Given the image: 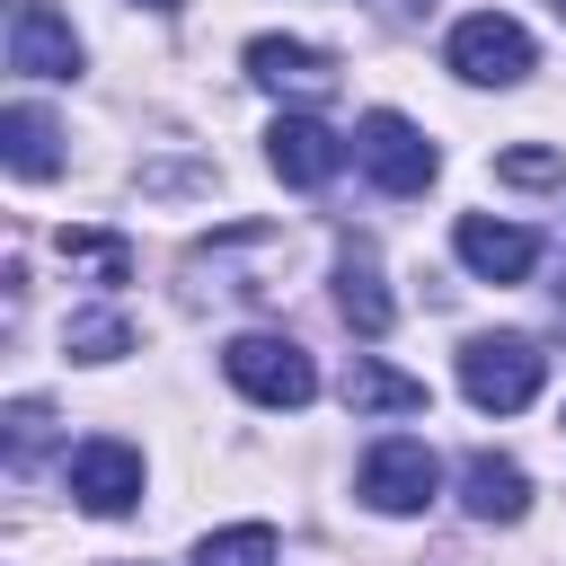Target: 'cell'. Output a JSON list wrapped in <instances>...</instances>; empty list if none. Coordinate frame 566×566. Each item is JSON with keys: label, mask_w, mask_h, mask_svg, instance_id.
Wrapping results in <instances>:
<instances>
[{"label": "cell", "mask_w": 566, "mask_h": 566, "mask_svg": "<svg viewBox=\"0 0 566 566\" xmlns=\"http://www.w3.org/2000/svg\"><path fill=\"white\" fill-rule=\"evenodd\" d=\"M221 371H230V389L256 398V407H310V398H318V363H310L292 336H265V327L230 336V345H221Z\"/></svg>", "instance_id": "obj_1"}, {"label": "cell", "mask_w": 566, "mask_h": 566, "mask_svg": "<svg viewBox=\"0 0 566 566\" xmlns=\"http://www.w3.org/2000/svg\"><path fill=\"white\" fill-rule=\"evenodd\" d=\"M539 371H548V354H539L531 336H469V345H460V389H469L478 416L531 407V398H539Z\"/></svg>", "instance_id": "obj_2"}, {"label": "cell", "mask_w": 566, "mask_h": 566, "mask_svg": "<svg viewBox=\"0 0 566 566\" xmlns=\"http://www.w3.org/2000/svg\"><path fill=\"white\" fill-rule=\"evenodd\" d=\"M354 168H363L380 195H424L433 168H442V150H433L398 106H371V115L354 124Z\"/></svg>", "instance_id": "obj_3"}, {"label": "cell", "mask_w": 566, "mask_h": 566, "mask_svg": "<svg viewBox=\"0 0 566 566\" xmlns=\"http://www.w3.org/2000/svg\"><path fill=\"white\" fill-rule=\"evenodd\" d=\"M451 71H460L469 88H513V80H531V27L504 18V9L460 18V27H451Z\"/></svg>", "instance_id": "obj_4"}, {"label": "cell", "mask_w": 566, "mask_h": 566, "mask_svg": "<svg viewBox=\"0 0 566 566\" xmlns=\"http://www.w3.org/2000/svg\"><path fill=\"white\" fill-rule=\"evenodd\" d=\"M363 504L371 513H424L433 495H442V460L416 442V433H389V442H371L363 451Z\"/></svg>", "instance_id": "obj_5"}, {"label": "cell", "mask_w": 566, "mask_h": 566, "mask_svg": "<svg viewBox=\"0 0 566 566\" xmlns=\"http://www.w3.org/2000/svg\"><path fill=\"white\" fill-rule=\"evenodd\" d=\"M62 486H71V504L80 513H133L142 504V451L133 442H115V433H88L71 460H62Z\"/></svg>", "instance_id": "obj_6"}, {"label": "cell", "mask_w": 566, "mask_h": 566, "mask_svg": "<svg viewBox=\"0 0 566 566\" xmlns=\"http://www.w3.org/2000/svg\"><path fill=\"white\" fill-rule=\"evenodd\" d=\"M9 71H27V80H71L80 71V35H71V18L53 0L9 9Z\"/></svg>", "instance_id": "obj_7"}, {"label": "cell", "mask_w": 566, "mask_h": 566, "mask_svg": "<svg viewBox=\"0 0 566 566\" xmlns=\"http://www.w3.org/2000/svg\"><path fill=\"white\" fill-rule=\"evenodd\" d=\"M248 80L274 88V97L318 106V97H336V53H318V44H301V35H256V44H248Z\"/></svg>", "instance_id": "obj_8"}, {"label": "cell", "mask_w": 566, "mask_h": 566, "mask_svg": "<svg viewBox=\"0 0 566 566\" xmlns=\"http://www.w3.org/2000/svg\"><path fill=\"white\" fill-rule=\"evenodd\" d=\"M451 248H460V265H469L478 283H522V274L539 265V239H531L522 221H486V212H460Z\"/></svg>", "instance_id": "obj_9"}, {"label": "cell", "mask_w": 566, "mask_h": 566, "mask_svg": "<svg viewBox=\"0 0 566 566\" xmlns=\"http://www.w3.org/2000/svg\"><path fill=\"white\" fill-rule=\"evenodd\" d=\"M265 168H274L283 186H327V177L345 168V142H336L318 115H274V133H265Z\"/></svg>", "instance_id": "obj_10"}, {"label": "cell", "mask_w": 566, "mask_h": 566, "mask_svg": "<svg viewBox=\"0 0 566 566\" xmlns=\"http://www.w3.org/2000/svg\"><path fill=\"white\" fill-rule=\"evenodd\" d=\"M460 504H469L478 522H522V513H531V478H522V460H504V451H469V460H460Z\"/></svg>", "instance_id": "obj_11"}, {"label": "cell", "mask_w": 566, "mask_h": 566, "mask_svg": "<svg viewBox=\"0 0 566 566\" xmlns=\"http://www.w3.org/2000/svg\"><path fill=\"white\" fill-rule=\"evenodd\" d=\"M336 310H345L354 336H389V283H380V256L363 239L336 256Z\"/></svg>", "instance_id": "obj_12"}, {"label": "cell", "mask_w": 566, "mask_h": 566, "mask_svg": "<svg viewBox=\"0 0 566 566\" xmlns=\"http://www.w3.org/2000/svg\"><path fill=\"white\" fill-rule=\"evenodd\" d=\"M345 407L354 416H424V380L416 371H389L380 354H354L345 363Z\"/></svg>", "instance_id": "obj_13"}, {"label": "cell", "mask_w": 566, "mask_h": 566, "mask_svg": "<svg viewBox=\"0 0 566 566\" xmlns=\"http://www.w3.org/2000/svg\"><path fill=\"white\" fill-rule=\"evenodd\" d=\"M0 159H9V177H53L62 168V124L44 106H0Z\"/></svg>", "instance_id": "obj_14"}, {"label": "cell", "mask_w": 566, "mask_h": 566, "mask_svg": "<svg viewBox=\"0 0 566 566\" xmlns=\"http://www.w3.org/2000/svg\"><path fill=\"white\" fill-rule=\"evenodd\" d=\"M195 566H274V531L265 522H230L195 539Z\"/></svg>", "instance_id": "obj_15"}, {"label": "cell", "mask_w": 566, "mask_h": 566, "mask_svg": "<svg viewBox=\"0 0 566 566\" xmlns=\"http://www.w3.org/2000/svg\"><path fill=\"white\" fill-rule=\"evenodd\" d=\"M62 256L88 265L97 283H124V274H133V248H124L115 230H62Z\"/></svg>", "instance_id": "obj_16"}, {"label": "cell", "mask_w": 566, "mask_h": 566, "mask_svg": "<svg viewBox=\"0 0 566 566\" xmlns=\"http://www.w3.org/2000/svg\"><path fill=\"white\" fill-rule=\"evenodd\" d=\"M71 354L80 363H115V354H133V327L115 310H88V318H71Z\"/></svg>", "instance_id": "obj_17"}, {"label": "cell", "mask_w": 566, "mask_h": 566, "mask_svg": "<svg viewBox=\"0 0 566 566\" xmlns=\"http://www.w3.org/2000/svg\"><path fill=\"white\" fill-rule=\"evenodd\" d=\"M0 424H9V460L27 469V460L44 451V433H53V407H44V398H18V407H9Z\"/></svg>", "instance_id": "obj_18"}, {"label": "cell", "mask_w": 566, "mask_h": 566, "mask_svg": "<svg viewBox=\"0 0 566 566\" xmlns=\"http://www.w3.org/2000/svg\"><path fill=\"white\" fill-rule=\"evenodd\" d=\"M495 177H504V186H548V177H557V150L522 142V150H504V159H495Z\"/></svg>", "instance_id": "obj_19"}, {"label": "cell", "mask_w": 566, "mask_h": 566, "mask_svg": "<svg viewBox=\"0 0 566 566\" xmlns=\"http://www.w3.org/2000/svg\"><path fill=\"white\" fill-rule=\"evenodd\" d=\"M142 9H177V0H142Z\"/></svg>", "instance_id": "obj_20"}, {"label": "cell", "mask_w": 566, "mask_h": 566, "mask_svg": "<svg viewBox=\"0 0 566 566\" xmlns=\"http://www.w3.org/2000/svg\"><path fill=\"white\" fill-rule=\"evenodd\" d=\"M548 9H557V18H566V0H548Z\"/></svg>", "instance_id": "obj_21"}]
</instances>
